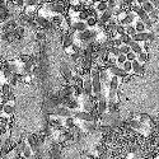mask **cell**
Wrapping results in <instances>:
<instances>
[{
	"mask_svg": "<svg viewBox=\"0 0 159 159\" xmlns=\"http://www.w3.org/2000/svg\"><path fill=\"white\" fill-rule=\"evenodd\" d=\"M125 30H126V33L130 34V36H134L135 33H137L135 26H133V24H127V26H125Z\"/></svg>",
	"mask_w": 159,
	"mask_h": 159,
	"instance_id": "d6986e66",
	"label": "cell"
},
{
	"mask_svg": "<svg viewBox=\"0 0 159 159\" xmlns=\"http://www.w3.org/2000/svg\"><path fill=\"white\" fill-rule=\"evenodd\" d=\"M135 28H136V32H144L146 30V26H145V23L143 21H140L137 18L136 22H135Z\"/></svg>",
	"mask_w": 159,
	"mask_h": 159,
	"instance_id": "5bb4252c",
	"label": "cell"
},
{
	"mask_svg": "<svg viewBox=\"0 0 159 159\" xmlns=\"http://www.w3.org/2000/svg\"><path fill=\"white\" fill-rule=\"evenodd\" d=\"M126 58H127V60H130V61H134V60L136 59V54H135L134 51H129V52L126 54Z\"/></svg>",
	"mask_w": 159,
	"mask_h": 159,
	"instance_id": "4316f807",
	"label": "cell"
},
{
	"mask_svg": "<svg viewBox=\"0 0 159 159\" xmlns=\"http://www.w3.org/2000/svg\"><path fill=\"white\" fill-rule=\"evenodd\" d=\"M108 84H109V89H113V90L118 89V87H120V80H118V77L112 75V78H111V80L108 81Z\"/></svg>",
	"mask_w": 159,
	"mask_h": 159,
	"instance_id": "8992f818",
	"label": "cell"
},
{
	"mask_svg": "<svg viewBox=\"0 0 159 159\" xmlns=\"http://www.w3.org/2000/svg\"><path fill=\"white\" fill-rule=\"evenodd\" d=\"M122 68L127 71V73H130L133 70V61H130V60H126L124 64H122Z\"/></svg>",
	"mask_w": 159,
	"mask_h": 159,
	"instance_id": "603a6c76",
	"label": "cell"
},
{
	"mask_svg": "<svg viewBox=\"0 0 159 159\" xmlns=\"http://www.w3.org/2000/svg\"><path fill=\"white\" fill-rule=\"evenodd\" d=\"M73 75H74V74H73V71H71L70 68H68V66H62L61 68V77H64L68 81L71 79Z\"/></svg>",
	"mask_w": 159,
	"mask_h": 159,
	"instance_id": "5b68a950",
	"label": "cell"
},
{
	"mask_svg": "<svg viewBox=\"0 0 159 159\" xmlns=\"http://www.w3.org/2000/svg\"><path fill=\"white\" fill-rule=\"evenodd\" d=\"M120 51H121V54H127L129 51H131V47L127 46V45H125V43H122L120 46Z\"/></svg>",
	"mask_w": 159,
	"mask_h": 159,
	"instance_id": "d4e9b609",
	"label": "cell"
},
{
	"mask_svg": "<svg viewBox=\"0 0 159 159\" xmlns=\"http://www.w3.org/2000/svg\"><path fill=\"white\" fill-rule=\"evenodd\" d=\"M3 113L8 115V116H12L14 113V106L10 105V103H5L4 107H3Z\"/></svg>",
	"mask_w": 159,
	"mask_h": 159,
	"instance_id": "ba28073f",
	"label": "cell"
},
{
	"mask_svg": "<svg viewBox=\"0 0 159 159\" xmlns=\"http://www.w3.org/2000/svg\"><path fill=\"white\" fill-rule=\"evenodd\" d=\"M97 21H98L97 17H94V15H89V17L87 18V21H85L88 28H94V27L97 26Z\"/></svg>",
	"mask_w": 159,
	"mask_h": 159,
	"instance_id": "8fae6325",
	"label": "cell"
},
{
	"mask_svg": "<svg viewBox=\"0 0 159 159\" xmlns=\"http://www.w3.org/2000/svg\"><path fill=\"white\" fill-rule=\"evenodd\" d=\"M141 8L144 9V10H145L148 14L154 10V5H153V3L149 2V0H146V2H144V3L141 4Z\"/></svg>",
	"mask_w": 159,
	"mask_h": 159,
	"instance_id": "4fadbf2b",
	"label": "cell"
},
{
	"mask_svg": "<svg viewBox=\"0 0 159 159\" xmlns=\"http://www.w3.org/2000/svg\"><path fill=\"white\" fill-rule=\"evenodd\" d=\"M112 17H113V13H112V10H109V9H107V10H105L103 13H102V15L99 17V19H102L103 22H106V23H107V22L111 19Z\"/></svg>",
	"mask_w": 159,
	"mask_h": 159,
	"instance_id": "9c48e42d",
	"label": "cell"
},
{
	"mask_svg": "<svg viewBox=\"0 0 159 159\" xmlns=\"http://www.w3.org/2000/svg\"><path fill=\"white\" fill-rule=\"evenodd\" d=\"M115 31H116V33H117V36H122V34H125L126 33V30H125V26L124 24H117L116 26V28H115Z\"/></svg>",
	"mask_w": 159,
	"mask_h": 159,
	"instance_id": "ffe728a7",
	"label": "cell"
},
{
	"mask_svg": "<svg viewBox=\"0 0 159 159\" xmlns=\"http://www.w3.org/2000/svg\"><path fill=\"white\" fill-rule=\"evenodd\" d=\"M126 60H127L126 54H120V55L117 56V65H122Z\"/></svg>",
	"mask_w": 159,
	"mask_h": 159,
	"instance_id": "cb8c5ba5",
	"label": "cell"
},
{
	"mask_svg": "<svg viewBox=\"0 0 159 159\" xmlns=\"http://www.w3.org/2000/svg\"><path fill=\"white\" fill-rule=\"evenodd\" d=\"M108 51H109V55H112V56H117L121 54V51H120V47H117V46H112V47H108Z\"/></svg>",
	"mask_w": 159,
	"mask_h": 159,
	"instance_id": "44dd1931",
	"label": "cell"
},
{
	"mask_svg": "<svg viewBox=\"0 0 159 159\" xmlns=\"http://www.w3.org/2000/svg\"><path fill=\"white\" fill-rule=\"evenodd\" d=\"M56 115L62 116V117H69V116H73V112L68 107L66 108H58L56 109Z\"/></svg>",
	"mask_w": 159,
	"mask_h": 159,
	"instance_id": "52a82bcc",
	"label": "cell"
},
{
	"mask_svg": "<svg viewBox=\"0 0 159 159\" xmlns=\"http://www.w3.org/2000/svg\"><path fill=\"white\" fill-rule=\"evenodd\" d=\"M97 108H98V112H99L101 115H102V113H105V112L108 109V101L106 99V97L99 98L98 105H97Z\"/></svg>",
	"mask_w": 159,
	"mask_h": 159,
	"instance_id": "3957f363",
	"label": "cell"
},
{
	"mask_svg": "<svg viewBox=\"0 0 159 159\" xmlns=\"http://www.w3.org/2000/svg\"><path fill=\"white\" fill-rule=\"evenodd\" d=\"M31 58H32V56H30V55H27V54H23V55H19V60L24 64V62H28V61H30L31 60Z\"/></svg>",
	"mask_w": 159,
	"mask_h": 159,
	"instance_id": "484cf974",
	"label": "cell"
},
{
	"mask_svg": "<svg viewBox=\"0 0 159 159\" xmlns=\"http://www.w3.org/2000/svg\"><path fill=\"white\" fill-rule=\"evenodd\" d=\"M18 22L15 19H8L3 26V32H13L17 30Z\"/></svg>",
	"mask_w": 159,
	"mask_h": 159,
	"instance_id": "7a4b0ae2",
	"label": "cell"
},
{
	"mask_svg": "<svg viewBox=\"0 0 159 159\" xmlns=\"http://www.w3.org/2000/svg\"><path fill=\"white\" fill-rule=\"evenodd\" d=\"M130 47H131V51H134L136 55L140 54L141 51H144V47H143L141 42H134L131 46H130Z\"/></svg>",
	"mask_w": 159,
	"mask_h": 159,
	"instance_id": "30bf717a",
	"label": "cell"
},
{
	"mask_svg": "<svg viewBox=\"0 0 159 159\" xmlns=\"http://www.w3.org/2000/svg\"><path fill=\"white\" fill-rule=\"evenodd\" d=\"M93 6L96 8V10L98 13H103L105 10L108 9V3L106 2V0H99V2H94V5Z\"/></svg>",
	"mask_w": 159,
	"mask_h": 159,
	"instance_id": "277c9868",
	"label": "cell"
},
{
	"mask_svg": "<svg viewBox=\"0 0 159 159\" xmlns=\"http://www.w3.org/2000/svg\"><path fill=\"white\" fill-rule=\"evenodd\" d=\"M64 125L66 126L68 129H73L74 126H75V122H74V118H73V116H69V117L65 118V121H64Z\"/></svg>",
	"mask_w": 159,
	"mask_h": 159,
	"instance_id": "e0dca14e",
	"label": "cell"
},
{
	"mask_svg": "<svg viewBox=\"0 0 159 159\" xmlns=\"http://www.w3.org/2000/svg\"><path fill=\"white\" fill-rule=\"evenodd\" d=\"M113 43H115V46H117V47H120V46L122 45V40H121L120 36L118 37H115V38H113Z\"/></svg>",
	"mask_w": 159,
	"mask_h": 159,
	"instance_id": "83f0119b",
	"label": "cell"
},
{
	"mask_svg": "<svg viewBox=\"0 0 159 159\" xmlns=\"http://www.w3.org/2000/svg\"><path fill=\"white\" fill-rule=\"evenodd\" d=\"M120 37H121V40H122V43H125V45H127V46H131V45L134 43L133 36H130V34H127V33L120 36Z\"/></svg>",
	"mask_w": 159,
	"mask_h": 159,
	"instance_id": "7c38bea8",
	"label": "cell"
},
{
	"mask_svg": "<svg viewBox=\"0 0 159 159\" xmlns=\"http://www.w3.org/2000/svg\"><path fill=\"white\" fill-rule=\"evenodd\" d=\"M79 102L77 101V99H70L69 102H68V103H66V107L69 108V109H77V108H79Z\"/></svg>",
	"mask_w": 159,
	"mask_h": 159,
	"instance_id": "9a60e30c",
	"label": "cell"
},
{
	"mask_svg": "<svg viewBox=\"0 0 159 159\" xmlns=\"http://www.w3.org/2000/svg\"><path fill=\"white\" fill-rule=\"evenodd\" d=\"M36 38L40 42H43L46 40V32L45 31H37L36 32Z\"/></svg>",
	"mask_w": 159,
	"mask_h": 159,
	"instance_id": "7402d4cb",
	"label": "cell"
},
{
	"mask_svg": "<svg viewBox=\"0 0 159 159\" xmlns=\"http://www.w3.org/2000/svg\"><path fill=\"white\" fill-rule=\"evenodd\" d=\"M136 59L143 64V62H146V60L149 59V55H148L145 51H141L140 54H137V55H136Z\"/></svg>",
	"mask_w": 159,
	"mask_h": 159,
	"instance_id": "2e32d148",
	"label": "cell"
},
{
	"mask_svg": "<svg viewBox=\"0 0 159 159\" xmlns=\"http://www.w3.org/2000/svg\"><path fill=\"white\" fill-rule=\"evenodd\" d=\"M32 153H33V150H32V148L30 146V145H26L24 146V149H23V158H31L32 157Z\"/></svg>",
	"mask_w": 159,
	"mask_h": 159,
	"instance_id": "ac0fdd59",
	"label": "cell"
},
{
	"mask_svg": "<svg viewBox=\"0 0 159 159\" xmlns=\"http://www.w3.org/2000/svg\"><path fill=\"white\" fill-rule=\"evenodd\" d=\"M109 70V74H112V75H116V77H118V78H126L127 75H129V73L124 69V68H120V66H112V68H109L108 69Z\"/></svg>",
	"mask_w": 159,
	"mask_h": 159,
	"instance_id": "6da1fadb",
	"label": "cell"
}]
</instances>
